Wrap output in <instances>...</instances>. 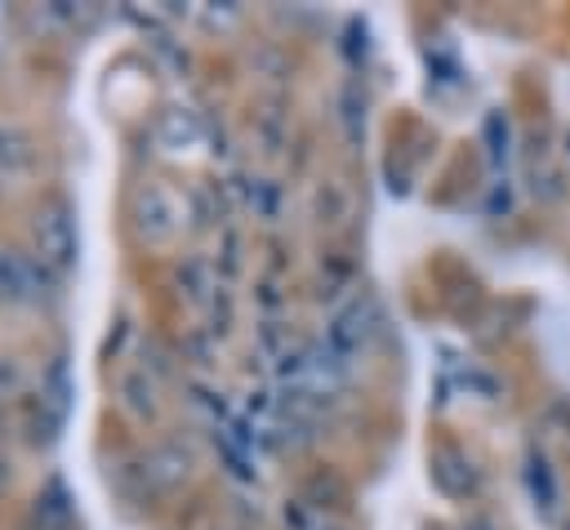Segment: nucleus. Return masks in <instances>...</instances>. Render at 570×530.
I'll return each mask as SVG.
<instances>
[{"mask_svg":"<svg viewBox=\"0 0 570 530\" xmlns=\"http://www.w3.org/2000/svg\"><path fill=\"white\" fill-rule=\"evenodd\" d=\"M566 156H570V134H566Z\"/></svg>","mask_w":570,"mask_h":530,"instance_id":"nucleus-1","label":"nucleus"},{"mask_svg":"<svg viewBox=\"0 0 570 530\" xmlns=\"http://www.w3.org/2000/svg\"><path fill=\"white\" fill-rule=\"evenodd\" d=\"M566 530H570V526H566Z\"/></svg>","mask_w":570,"mask_h":530,"instance_id":"nucleus-2","label":"nucleus"}]
</instances>
